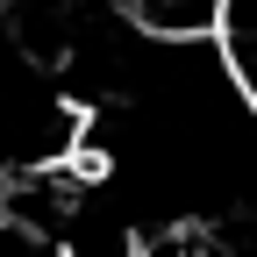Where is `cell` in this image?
Here are the masks:
<instances>
[{"mask_svg": "<svg viewBox=\"0 0 257 257\" xmlns=\"http://www.w3.org/2000/svg\"><path fill=\"white\" fill-rule=\"evenodd\" d=\"M143 257H157V250H143Z\"/></svg>", "mask_w": 257, "mask_h": 257, "instance_id": "1", "label": "cell"}]
</instances>
